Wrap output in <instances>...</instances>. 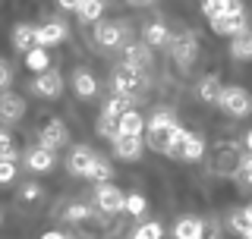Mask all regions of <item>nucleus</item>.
I'll return each instance as SVG.
<instances>
[{"mask_svg": "<svg viewBox=\"0 0 252 239\" xmlns=\"http://www.w3.org/2000/svg\"><path fill=\"white\" fill-rule=\"evenodd\" d=\"M246 10H243V3H236L230 0L227 3L224 0V13L218 16V19H211V31L215 35H240V31H246Z\"/></svg>", "mask_w": 252, "mask_h": 239, "instance_id": "1", "label": "nucleus"}, {"mask_svg": "<svg viewBox=\"0 0 252 239\" xmlns=\"http://www.w3.org/2000/svg\"><path fill=\"white\" fill-rule=\"evenodd\" d=\"M114 91L120 94V98L136 101L139 94L145 91V73L129 69V66H117V73H114Z\"/></svg>", "mask_w": 252, "mask_h": 239, "instance_id": "2", "label": "nucleus"}, {"mask_svg": "<svg viewBox=\"0 0 252 239\" xmlns=\"http://www.w3.org/2000/svg\"><path fill=\"white\" fill-rule=\"evenodd\" d=\"M243 157H246V154H240V145H236V142H224V145H218L215 173H220V177H240Z\"/></svg>", "mask_w": 252, "mask_h": 239, "instance_id": "3", "label": "nucleus"}, {"mask_svg": "<svg viewBox=\"0 0 252 239\" xmlns=\"http://www.w3.org/2000/svg\"><path fill=\"white\" fill-rule=\"evenodd\" d=\"M94 41L104 51H117V47L129 41V26H123V22H98L94 26Z\"/></svg>", "mask_w": 252, "mask_h": 239, "instance_id": "4", "label": "nucleus"}, {"mask_svg": "<svg viewBox=\"0 0 252 239\" xmlns=\"http://www.w3.org/2000/svg\"><path fill=\"white\" fill-rule=\"evenodd\" d=\"M220 110L230 117H246L252 110V94L243 89V85H230V89H224V94H220Z\"/></svg>", "mask_w": 252, "mask_h": 239, "instance_id": "5", "label": "nucleus"}, {"mask_svg": "<svg viewBox=\"0 0 252 239\" xmlns=\"http://www.w3.org/2000/svg\"><path fill=\"white\" fill-rule=\"evenodd\" d=\"M195 54H199V38H195V31H183V35L173 38V60H177L180 69L192 66Z\"/></svg>", "mask_w": 252, "mask_h": 239, "instance_id": "6", "label": "nucleus"}, {"mask_svg": "<svg viewBox=\"0 0 252 239\" xmlns=\"http://www.w3.org/2000/svg\"><path fill=\"white\" fill-rule=\"evenodd\" d=\"M94 205L107 214H117V211H126V195L117 186H110V182H101L94 189Z\"/></svg>", "mask_w": 252, "mask_h": 239, "instance_id": "7", "label": "nucleus"}, {"mask_svg": "<svg viewBox=\"0 0 252 239\" xmlns=\"http://www.w3.org/2000/svg\"><path fill=\"white\" fill-rule=\"evenodd\" d=\"M38 145L41 148H47V151H57V148H63L69 142V129H66V123L63 120H51V123L41 129V135H38Z\"/></svg>", "mask_w": 252, "mask_h": 239, "instance_id": "8", "label": "nucleus"}, {"mask_svg": "<svg viewBox=\"0 0 252 239\" xmlns=\"http://www.w3.org/2000/svg\"><path fill=\"white\" fill-rule=\"evenodd\" d=\"M26 114V101L16 91H3L0 94V123H19Z\"/></svg>", "mask_w": 252, "mask_h": 239, "instance_id": "9", "label": "nucleus"}, {"mask_svg": "<svg viewBox=\"0 0 252 239\" xmlns=\"http://www.w3.org/2000/svg\"><path fill=\"white\" fill-rule=\"evenodd\" d=\"M32 89L54 101V98H60V94H63V76L54 73V69H47V73H41V76L35 79V85H32Z\"/></svg>", "mask_w": 252, "mask_h": 239, "instance_id": "10", "label": "nucleus"}, {"mask_svg": "<svg viewBox=\"0 0 252 239\" xmlns=\"http://www.w3.org/2000/svg\"><path fill=\"white\" fill-rule=\"evenodd\" d=\"M145 145H142V139H132V135H117L114 139V154L120 157V161H139Z\"/></svg>", "mask_w": 252, "mask_h": 239, "instance_id": "11", "label": "nucleus"}, {"mask_svg": "<svg viewBox=\"0 0 252 239\" xmlns=\"http://www.w3.org/2000/svg\"><path fill=\"white\" fill-rule=\"evenodd\" d=\"M94 161H98V157L92 154L89 148L85 145H79L73 154H69V161H66V167H69V173H76V177H89L92 173V167H94Z\"/></svg>", "mask_w": 252, "mask_h": 239, "instance_id": "12", "label": "nucleus"}, {"mask_svg": "<svg viewBox=\"0 0 252 239\" xmlns=\"http://www.w3.org/2000/svg\"><path fill=\"white\" fill-rule=\"evenodd\" d=\"M35 35H38V47H51L66 38V26L63 22H44V26L35 29Z\"/></svg>", "mask_w": 252, "mask_h": 239, "instance_id": "13", "label": "nucleus"}, {"mask_svg": "<svg viewBox=\"0 0 252 239\" xmlns=\"http://www.w3.org/2000/svg\"><path fill=\"white\" fill-rule=\"evenodd\" d=\"M13 47L22 54L35 51L38 47V35H35V26H26V22H19V26L13 29Z\"/></svg>", "mask_w": 252, "mask_h": 239, "instance_id": "14", "label": "nucleus"}, {"mask_svg": "<svg viewBox=\"0 0 252 239\" xmlns=\"http://www.w3.org/2000/svg\"><path fill=\"white\" fill-rule=\"evenodd\" d=\"M73 91L79 98H94V94H98V79H94L89 69H76L73 73Z\"/></svg>", "mask_w": 252, "mask_h": 239, "instance_id": "15", "label": "nucleus"}, {"mask_svg": "<svg viewBox=\"0 0 252 239\" xmlns=\"http://www.w3.org/2000/svg\"><path fill=\"white\" fill-rule=\"evenodd\" d=\"M148 63H152V47H145V44H126V63L123 66H129V69H145Z\"/></svg>", "mask_w": 252, "mask_h": 239, "instance_id": "16", "label": "nucleus"}, {"mask_svg": "<svg viewBox=\"0 0 252 239\" xmlns=\"http://www.w3.org/2000/svg\"><path fill=\"white\" fill-rule=\"evenodd\" d=\"M26 164H29V170H35V173H44V170H51L54 167V151H47V148H32L29 154H26Z\"/></svg>", "mask_w": 252, "mask_h": 239, "instance_id": "17", "label": "nucleus"}, {"mask_svg": "<svg viewBox=\"0 0 252 239\" xmlns=\"http://www.w3.org/2000/svg\"><path fill=\"white\" fill-rule=\"evenodd\" d=\"M173 129H158V132H148V148L158 151V154H173Z\"/></svg>", "mask_w": 252, "mask_h": 239, "instance_id": "18", "label": "nucleus"}, {"mask_svg": "<svg viewBox=\"0 0 252 239\" xmlns=\"http://www.w3.org/2000/svg\"><path fill=\"white\" fill-rule=\"evenodd\" d=\"M220 94H224V85H220L218 76H208V79H202V82H199V98L205 101V104H218Z\"/></svg>", "mask_w": 252, "mask_h": 239, "instance_id": "19", "label": "nucleus"}, {"mask_svg": "<svg viewBox=\"0 0 252 239\" xmlns=\"http://www.w3.org/2000/svg\"><path fill=\"white\" fill-rule=\"evenodd\" d=\"M202 227L205 224L199 217H183V220H177V227H173V239H199Z\"/></svg>", "mask_w": 252, "mask_h": 239, "instance_id": "20", "label": "nucleus"}, {"mask_svg": "<svg viewBox=\"0 0 252 239\" xmlns=\"http://www.w3.org/2000/svg\"><path fill=\"white\" fill-rule=\"evenodd\" d=\"M230 54L236 60H252V29L240 31V35H233L230 41Z\"/></svg>", "mask_w": 252, "mask_h": 239, "instance_id": "21", "label": "nucleus"}, {"mask_svg": "<svg viewBox=\"0 0 252 239\" xmlns=\"http://www.w3.org/2000/svg\"><path fill=\"white\" fill-rule=\"evenodd\" d=\"M142 132H145V117L136 114V110H129V114L120 120V135H132V139H142Z\"/></svg>", "mask_w": 252, "mask_h": 239, "instance_id": "22", "label": "nucleus"}, {"mask_svg": "<svg viewBox=\"0 0 252 239\" xmlns=\"http://www.w3.org/2000/svg\"><path fill=\"white\" fill-rule=\"evenodd\" d=\"M202 154H205V142H202V135L189 132V135H186V142H183V148H180V157H183V161H199Z\"/></svg>", "mask_w": 252, "mask_h": 239, "instance_id": "23", "label": "nucleus"}, {"mask_svg": "<svg viewBox=\"0 0 252 239\" xmlns=\"http://www.w3.org/2000/svg\"><path fill=\"white\" fill-rule=\"evenodd\" d=\"M170 41V31L164 22H152V26L145 29V47H164Z\"/></svg>", "mask_w": 252, "mask_h": 239, "instance_id": "24", "label": "nucleus"}, {"mask_svg": "<svg viewBox=\"0 0 252 239\" xmlns=\"http://www.w3.org/2000/svg\"><path fill=\"white\" fill-rule=\"evenodd\" d=\"M173 126H177V120H173V114H170V110H164V107H161V110H155V114L145 120V129H148V132L173 129Z\"/></svg>", "mask_w": 252, "mask_h": 239, "instance_id": "25", "label": "nucleus"}, {"mask_svg": "<svg viewBox=\"0 0 252 239\" xmlns=\"http://www.w3.org/2000/svg\"><path fill=\"white\" fill-rule=\"evenodd\" d=\"M227 224H230V230H233L236 236H243V239H249V236H252V220H249L246 208L233 211V214H230V220H227Z\"/></svg>", "mask_w": 252, "mask_h": 239, "instance_id": "26", "label": "nucleus"}, {"mask_svg": "<svg viewBox=\"0 0 252 239\" xmlns=\"http://www.w3.org/2000/svg\"><path fill=\"white\" fill-rule=\"evenodd\" d=\"M26 63H29V69H35L38 76L51 69V63H47V51H44V47H35V51H29V54H26Z\"/></svg>", "mask_w": 252, "mask_h": 239, "instance_id": "27", "label": "nucleus"}, {"mask_svg": "<svg viewBox=\"0 0 252 239\" xmlns=\"http://www.w3.org/2000/svg\"><path fill=\"white\" fill-rule=\"evenodd\" d=\"M129 110H132V101H129V98H120V94H117V98H110V101H107L104 114H107V117H114V120H123L126 114H129Z\"/></svg>", "mask_w": 252, "mask_h": 239, "instance_id": "28", "label": "nucleus"}, {"mask_svg": "<svg viewBox=\"0 0 252 239\" xmlns=\"http://www.w3.org/2000/svg\"><path fill=\"white\" fill-rule=\"evenodd\" d=\"M16 142H13V135L6 132V129H0V164L3 161H10V164H16Z\"/></svg>", "mask_w": 252, "mask_h": 239, "instance_id": "29", "label": "nucleus"}, {"mask_svg": "<svg viewBox=\"0 0 252 239\" xmlns=\"http://www.w3.org/2000/svg\"><path fill=\"white\" fill-rule=\"evenodd\" d=\"M98 135H104V139L114 142L117 135H120V120H114V117L101 114V117H98Z\"/></svg>", "mask_w": 252, "mask_h": 239, "instance_id": "30", "label": "nucleus"}, {"mask_svg": "<svg viewBox=\"0 0 252 239\" xmlns=\"http://www.w3.org/2000/svg\"><path fill=\"white\" fill-rule=\"evenodd\" d=\"M161 236H164V230H161V224H155V220L139 224L136 233H132V239H161Z\"/></svg>", "mask_w": 252, "mask_h": 239, "instance_id": "31", "label": "nucleus"}, {"mask_svg": "<svg viewBox=\"0 0 252 239\" xmlns=\"http://www.w3.org/2000/svg\"><path fill=\"white\" fill-rule=\"evenodd\" d=\"M89 177H92V179H98V186H101L104 179H110V177H114V170H110V161H104V157H98Z\"/></svg>", "mask_w": 252, "mask_h": 239, "instance_id": "32", "label": "nucleus"}, {"mask_svg": "<svg viewBox=\"0 0 252 239\" xmlns=\"http://www.w3.org/2000/svg\"><path fill=\"white\" fill-rule=\"evenodd\" d=\"M79 16H82L85 22H94V19H101V13H104V3H79Z\"/></svg>", "mask_w": 252, "mask_h": 239, "instance_id": "33", "label": "nucleus"}, {"mask_svg": "<svg viewBox=\"0 0 252 239\" xmlns=\"http://www.w3.org/2000/svg\"><path fill=\"white\" fill-rule=\"evenodd\" d=\"M63 217L69 220V224H79V220H85V217H92V208H85V205H69L66 214Z\"/></svg>", "mask_w": 252, "mask_h": 239, "instance_id": "34", "label": "nucleus"}, {"mask_svg": "<svg viewBox=\"0 0 252 239\" xmlns=\"http://www.w3.org/2000/svg\"><path fill=\"white\" fill-rule=\"evenodd\" d=\"M19 198H22V202H35V198H41V186H38V182H26V186L19 189Z\"/></svg>", "mask_w": 252, "mask_h": 239, "instance_id": "35", "label": "nucleus"}, {"mask_svg": "<svg viewBox=\"0 0 252 239\" xmlns=\"http://www.w3.org/2000/svg\"><path fill=\"white\" fill-rule=\"evenodd\" d=\"M126 211H129V214H142V211H145V198H142L139 192L126 195Z\"/></svg>", "mask_w": 252, "mask_h": 239, "instance_id": "36", "label": "nucleus"}, {"mask_svg": "<svg viewBox=\"0 0 252 239\" xmlns=\"http://www.w3.org/2000/svg\"><path fill=\"white\" fill-rule=\"evenodd\" d=\"M10 82H13V69H10V63L0 57V94H3V89H6Z\"/></svg>", "mask_w": 252, "mask_h": 239, "instance_id": "37", "label": "nucleus"}, {"mask_svg": "<svg viewBox=\"0 0 252 239\" xmlns=\"http://www.w3.org/2000/svg\"><path fill=\"white\" fill-rule=\"evenodd\" d=\"M13 179H16V164L3 161L0 164V186H6V182H13Z\"/></svg>", "mask_w": 252, "mask_h": 239, "instance_id": "38", "label": "nucleus"}, {"mask_svg": "<svg viewBox=\"0 0 252 239\" xmlns=\"http://www.w3.org/2000/svg\"><path fill=\"white\" fill-rule=\"evenodd\" d=\"M202 13L208 16V19H218V16L224 13V3H218V0H208V3H202Z\"/></svg>", "mask_w": 252, "mask_h": 239, "instance_id": "39", "label": "nucleus"}, {"mask_svg": "<svg viewBox=\"0 0 252 239\" xmlns=\"http://www.w3.org/2000/svg\"><path fill=\"white\" fill-rule=\"evenodd\" d=\"M240 177H243V179H246L249 186H252V154H246V157H243V167H240Z\"/></svg>", "mask_w": 252, "mask_h": 239, "instance_id": "40", "label": "nucleus"}, {"mask_svg": "<svg viewBox=\"0 0 252 239\" xmlns=\"http://www.w3.org/2000/svg\"><path fill=\"white\" fill-rule=\"evenodd\" d=\"M199 239H220V230L215 227V224H205L202 227V236Z\"/></svg>", "mask_w": 252, "mask_h": 239, "instance_id": "41", "label": "nucleus"}, {"mask_svg": "<svg viewBox=\"0 0 252 239\" xmlns=\"http://www.w3.org/2000/svg\"><path fill=\"white\" fill-rule=\"evenodd\" d=\"M41 239H66V236H63V233H57V230H51V233H44Z\"/></svg>", "mask_w": 252, "mask_h": 239, "instance_id": "42", "label": "nucleus"}, {"mask_svg": "<svg viewBox=\"0 0 252 239\" xmlns=\"http://www.w3.org/2000/svg\"><path fill=\"white\" fill-rule=\"evenodd\" d=\"M246 148H249V154H252V129H249V135H246Z\"/></svg>", "mask_w": 252, "mask_h": 239, "instance_id": "43", "label": "nucleus"}, {"mask_svg": "<svg viewBox=\"0 0 252 239\" xmlns=\"http://www.w3.org/2000/svg\"><path fill=\"white\" fill-rule=\"evenodd\" d=\"M246 214H249V220H252V205H249V208H246Z\"/></svg>", "mask_w": 252, "mask_h": 239, "instance_id": "44", "label": "nucleus"}, {"mask_svg": "<svg viewBox=\"0 0 252 239\" xmlns=\"http://www.w3.org/2000/svg\"><path fill=\"white\" fill-rule=\"evenodd\" d=\"M0 224H3V211H0Z\"/></svg>", "mask_w": 252, "mask_h": 239, "instance_id": "45", "label": "nucleus"}, {"mask_svg": "<svg viewBox=\"0 0 252 239\" xmlns=\"http://www.w3.org/2000/svg\"><path fill=\"white\" fill-rule=\"evenodd\" d=\"M66 239H69V236H66Z\"/></svg>", "mask_w": 252, "mask_h": 239, "instance_id": "46", "label": "nucleus"}, {"mask_svg": "<svg viewBox=\"0 0 252 239\" xmlns=\"http://www.w3.org/2000/svg\"><path fill=\"white\" fill-rule=\"evenodd\" d=\"M249 239H252V236H249Z\"/></svg>", "mask_w": 252, "mask_h": 239, "instance_id": "47", "label": "nucleus"}]
</instances>
